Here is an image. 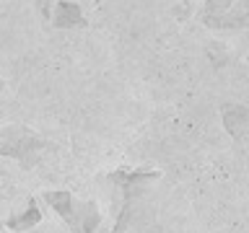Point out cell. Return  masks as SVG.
I'll use <instances>...</instances> for the list:
<instances>
[{
	"instance_id": "cell-1",
	"label": "cell",
	"mask_w": 249,
	"mask_h": 233,
	"mask_svg": "<svg viewBox=\"0 0 249 233\" xmlns=\"http://www.w3.org/2000/svg\"><path fill=\"white\" fill-rule=\"evenodd\" d=\"M156 179H161L159 168H114L104 174V182L112 189V202H114L112 233H127L138 200L143 197L145 186Z\"/></svg>"
},
{
	"instance_id": "cell-2",
	"label": "cell",
	"mask_w": 249,
	"mask_h": 233,
	"mask_svg": "<svg viewBox=\"0 0 249 233\" xmlns=\"http://www.w3.org/2000/svg\"><path fill=\"white\" fill-rule=\"evenodd\" d=\"M39 200L52 213H57V217L65 223V228L70 233H96L101 220H104V213H101L99 202L78 200L68 189H44L39 194Z\"/></svg>"
},
{
	"instance_id": "cell-3",
	"label": "cell",
	"mask_w": 249,
	"mask_h": 233,
	"mask_svg": "<svg viewBox=\"0 0 249 233\" xmlns=\"http://www.w3.org/2000/svg\"><path fill=\"white\" fill-rule=\"evenodd\" d=\"M197 21L213 31H239L249 26V0H205Z\"/></svg>"
},
{
	"instance_id": "cell-4",
	"label": "cell",
	"mask_w": 249,
	"mask_h": 233,
	"mask_svg": "<svg viewBox=\"0 0 249 233\" xmlns=\"http://www.w3.org/2000/svg\"><path fill=\"white\" fill-rule=\"evenodd\" d=\"M44 137L36 135L34 130L16 124V127H5L3 130V140H0V150L8 158H18V161H29L31 155H39L44 148Z\"/></svg>"
},
{
	"instance_id": "cell-5",
	"label": "cell",
	"mask_w": 249,
	"mask_h": 233,
	"mask_svg": "<svg viewBox=\"0 0 249 233\" xmlns=\"http://www.w3.org/2000/svg\"><path fill=\"white\" fill-rule=\"evenodd\" d=\"M42 223V207H39V197L26 200V210H18L11 217H5V228L11 233H26Z\"/></svg>"
},
{
	"instance_id": "cell-6",
	"label": "cell",
	"mask_w": 249,
	"mask_h": 233,
	"mask_svg": "<svg viewBox=\"0 0 249 233\" xmlns=\"http://www.w3.org/2000/svg\"><path fill=\"white\" fill-rule=\"evenodd\" d=\"M81 23H86V18L75 3H70V0L57 3V8H54V26L70 29V26H81Z\"/></svg>"
}]
</instances>
